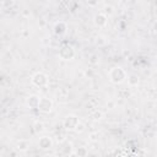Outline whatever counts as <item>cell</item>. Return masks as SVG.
Masks as SVG:
<instances>
[{
	"label": "cell",
	"instance_id": "cell-10",
	"mask_svg": "<svg viewBox=\"0 0 157 157\" xmlns=\"http://www.w3.org/2000/svg\"><path fill=\"white\" fill-rule=\"evenodd\" d=\"M128 82H129L130 86H136L139 83V76L137 75H134V74L129 75L128 76Z\"/></svg>",
	"mask_w": 157,
	"mask_h": 157
},
{
	"label": "cell",
	"instance_id": "cell-1",
	"mask_svg": "<svg viewBox=\"0 0 157 157\" xmlns=\"http://www.w3.org/2000/svg\"><path fill=\"white\" fill-rule=\"evenodd\" d=\"M108 76H109L110 82L118 85V83H121V82L126 78V72H125L124 69H121L120 66H115V67L110 69Z\"/></svg>",
	"mask_w": 157,
	"mask_h": 157
},
{
	"label": "cell",
	"instance_id": "cell-13",
	"mask_svg": "<svg viewBox=\"0 0 157 157\" xmlns=\"http://www.w3.org/2000/svg\"><path fill=\"white\" fill-rule=\"evenodd\" d=\"M27 148H28V141L21 140V141L17 144V150H20V151H26Z\"/></svg>",
	"mask_w": 157,
	"mask_h": 157
},
{
	"label": "cell",
	"instance_id": "cell-15",
	"mask_svg": "<svg viewBox=\"0 0 157 157\" xmlns=\"http://www.w3.org/2000/svg\"><path fill=\"white\" fill-rule=\"evenodd\" d=\"M76 155H78V156H86V155H87V150H86L85 147H80V148L77 150Z\"/></svg>",
	"mask_w": 157,
	"mask_h": 157
},
{
	"label": "cell",
	"instance_id": "cell-7",
	"mask_svg": "<svg viewBox=\"0 0 157 157\" xmlns=\"http://www.w3.org/2000/svg\"><path fill=\"white\" fill-rule=\"evenodd\" d=\"M107 21H108V17H107L103 12L97 13V15L94 16V20H93V22H94V25H96L97 27H103V26H105V25H107Z\"/></svg>",
	"mask_w": 157,
	"mask_h": 157
},
{
	"label": "cell",
	"instance_id": "cell-14",
	"mask_svg": "<svg viewBox=\"0 0 157 157\" xmlns=\"http://www.w3.org/2000/svg\"><path fill=\"white\" fill-rule=\"evenodd\" d=\"M113 12H114V11H113V7H112V6H105V7H104V12H103V13H104L107 17L110 16Z\"/></svg>",
	"mask_w": 157,
	"mask_h": 157
},
{
	"label": "cell",
	"instance_id": "cell-16",
	"mask_svg": "<svg viewBox=\"0 0 157 157\" xmlns=\"http://www.w3.org/2000/svg\"><path fill=\"white\" fill-rule=\"evenodd\" d=\"M91 117H92L93 119H101V118H102V113L97 110V112H94V113H93Z\"/></svg>",
	"mask_w": 157,
	"mask_h": 157
},
{
	"label": "cell",
	"instance_id": "cell-2",
	"mask_svg": "<svg viewBox=\"0 0 157 157\" xmlns=\"http://www.w3.org/2000/svg\"><path fill=\"white\" fill-rule=\"evenodd\" d=\"M59 56H60L63 60H71V59L75 56V50H74L72 47L69 45V44L63 45V47L59 49Z\"/></svg>",
	"mask_w": 157,
	"mask_h": 157
},
{
	"label": "cell",
	"instance_id": "cell-9",
	"mask_svg": "<svg viewBox=\"0 0 157 157\" xmlns=\"http://www.w3.org/2000/svg\"><path fill=\"white\" fill-rule=\"evenodd\" d=\"M38 102H39V97L36 96V94H32L28 97L27 99V104L29 108H37L38 107Z\"/></svg>",
	"mask_w": 157,
	"mask_h": 157
},
{
	"label": "cell",
	"instance_id": "cell-12",
	"mask_svg": "<svg viewBox=\"0 0 157 157\" xmlns=\"http://www.w3.org/2000/svg\"><path fill=\"white\" fill-rule=\"evenodd\" d=\"M63 155H72V145L70 142H66L64 145V147H61Z\"/></svg>",
	"mask_w": 157,
	"mask_h": 157
},
{
	"label": "cell",
	"instance_id": "cell-3",
	"mask_svg": "<svg viewBox=\"0 0 157 157\" xmlns=\"http://www.w3.org/2000/svg\"><path fill=\"white\" fill-rule=\"evenodd\" d=\"M37 109H39L42 113H49V112L53 109V102H52V99H49V98H47V97L39 98Z\"/></svg>",
	"mask_w": 157,
	"mask_h": 157
},
{
	"label": "cell",
	"instance_id": "cell-5",
	"mask_svg": "<svg viewBox=\"0 0 157 157\" xmlns=\"http://www.w3.org/2000/svg\"><path fill=\"white\" fill-rule=\"evenodd\" d=\"M78 123H80V120H78L77 117H75V115H67V117L64 119L63 125H64V128H65L66 130H75Z\"/></svg>",
	"mask_w": 157,
	"mask_h": 157
},
{
	"label": "cell",
	"instance_id": "cell-11",
	"mask_svg": "<svg viewBox=\"0 0 157 157\" xmlns=\"http://www.w3.org/2000/svg\"><path fill=\"white\" fill-rule=\"evenodd\" d=\"M43 130H44V124H43L42 121H36L34 125H33V131H34L36 134H39V132H42Z\"/></svg>",
	"mask_w": 157,
	"mask_h": 157
},
{
	"label": "cell",
	"instance_id": "cell-6",
	"mask_svg": "<svg viewBox=\"0 0 157 157\" xmlns=\"http://www.w3.org/2000/svg\"><path fill=\"white\" fill-rule=\"evenodd\" d=\"M53 32H54V34H55V36H59V37L64 36V34L66 33V25H65L63 21L56 22V23H55V26H54Z\"/></svg>",
	"mask_w": 157,
	"mask_h": 157
},
{
	"label": "cell",
	"instance_id": "cell-4",
	"mask_svg": "<svg viewBox=\"0 0 157 157\" xmlns=\"http://www.w3.org/2000/svg\"><path fill=\"white\" fill-rule=\"evenodd\" d=\"M32 83L37 87H45L48 85V76L43 72H37L32 77Z\"/></svg>",
	"mask_w": 157,
	"mask_h": 157
},
{
	"label": "cell",
	"instance_id": "cell-17",
	"mask_svg": "<svg viewBox=\"0 0 157 157\" xmlns=\"http://www.w3.org/2000/svg\"><path fill=\"white\" fill-rule=\"evenodd\" d=\"M87 2L90 6H96L98 4V0H87Z\"/></svg>",
	"mask_w": 157,
	"mask_h": 157
},
{
	"label": "cell",
	"instance_id": "cell-8",
	"mask_svg": "<svg viewBox=\"0 0 157 157\" xmlns=\"http://www.w3.org/2000/svg\"><path fill=\"white\" fill-rule=\"evenodd\" d=\"M39 147L40 148H43V150H47V148H50L52 146H53V141H52V139L49 137V136H42L40 139H39Z\"/></svg>",
	"mask_w": 157,
	"mask_h": 157
}]
</instances>
